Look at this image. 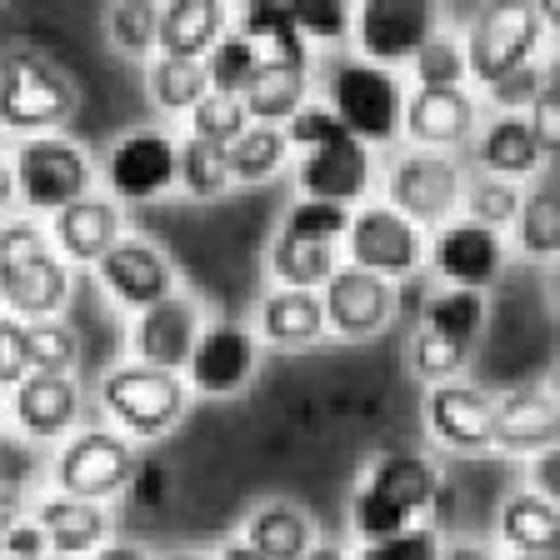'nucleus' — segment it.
<instances>
[{
	"mask_svg": "<svg viewBox=\"0 0 560 560\" xmlns=\"http://www.w3.org/2000/svg\"><path fill=\"white\" fill-rule=\"evenodd\" d=\"M435 511H441V476L416 451L375 455L371 470L361 476V490L350 495V525H355L361 546L400 536Z\"/></svg>",
	"mask_w": 560,
	"mask_h": 560,
	"instance_id": "1",
	"label": "nucleus"
},
{
	"mask_svg": "<svg viewBox=\"0 0 560 560\" xmlns=\"http://www.w3.org/2000/svg\"><path fill=\"white\" fill-rule=\"evenodd\" d=\"M75 81L50 50L11 46L0 50V126L31 136H56L75 110Z\"/></svg>",
	"mask_w": 560,
	"mask_h": 560,
	"instance_id": "2",
	"label": "nucleus"
},
{
	"mask_svg": "<svg viewBox=\"0 0 560 560\" xmlns=\"http://www.w3.org/2000/svg\"><path fill=\"white\" fill-rule=\"evenodd\" d=\"M70 295V270L56 256L46 225L5 221L0 225V305L15 320H56Z\"/></svg>",
	"mask_w": 560,
	"mask_h": 560,
	"instance_id": "3",
	"label": "nucleus"
},
{
	"mask_svg": "<svg viewBox=\"0 0 560 560\" xmlns=\"http://www.w3.org/2000/svg\"><path fill=\"white\" fill-rule=\"evenodd\" d=\"M556 21V5H525V0H501L470 21V31L460 35L466 50V75L495 85L511 70L536 66V50L546 46V31Z\"/></svg>",
	"mask_w": 560,
	"mask_h": 560,
	"instance_id": "4",
	"label": "nucleus"
},
{
	"mask_svg": "<svg viewBox=\"0 0 560 560\" xmlns=\"http://www.w3.org/2000/svg\"><path fill=\"white\" fill-rule=\"evenodd\" d=\"M101 406L126 435L136 441H161L190 406V385L171 371L151 365H116L101 381Z\"/></svg>",
	"mask_w": 560,
	"mask_h": 560,
	"instance_id": "5",
	"label": "nucleus"
},
{
	"mask_svg": "<svg viewBox=\"0 0 560 560\" xmlns=\"http://www.w3.org/2000/svg\"><path fill=\"white\" fill-rule=\"evenodd\" d=\"M11 175H15V200L31 210H46V215L85 200L91 196V180H95L85 151L66 136L21 140L11 155Z\"/></svg>",
	"mask_w": 560,
	"mask_h": 560,
	"instance_id": "6",
	"label": "nucleus"
},
{
	"mask_svg": "<svg viewBox=\"0 0 560 560\" xmlns=\"http://www.w3.org/2000/svg\"><path fill=\"white\" fill-rule=\"evenodd\" d=\"M400 105H406V91L390 70L365 66V60H350V66L336 70L330 81V116L346 130L350 140H361L365 151L371 145H385V140L400 136Z\"/></svg>",
	"mask_w": 560,
	"mask_h": 560,
	"instance_id": "7",
	"label": "nucleus"
},
{
	"mask_svg": "<svg viewBox=\"0 0 560 560\" xmlns=\"http://www.w3.org/2000/svg\"><path fill=\"white\" fill-rule=\"evenodd\" d=\"M130 476H136V455H130L126 435L116 431H81L70 435L56 455V486L70 501L101 505L110 495H120L130 486Z\"/></svg>",
	"mask_w": 560,
	"mask_h": 560,
	"instance_id": "8",
	"label": "nucleus"
},
{
	"mask_svg": "<svg viewBox=\"0 0 560 560\" xmlns=\"http://www.w3.org/2000/svg\"><path fill=\"white\" fill-rule=\"evenodd\" d=\"M460 171L441 151H406L385 175V200L410 225H445L460 210Z\"/></svg>",
	"mask_w": 560,
	"mask_h": 560,
	"instance_id": "9",
	"label": "nucleus"
},
{
	"mask_svg": "<svg viewBox=\"0 0 560 560\" xmlns=\"http://www.w3.org/2000/svg\"><path fill=\"white\" fill-rule=\"evenodd\" d=\"M435 35V11L425 0H365L350 11V40L361 46L365 66H400Z\"/></svg>",
	"mask_w": 560,
	"mask_h": 560,
	"instance_id": "10",
	"label": "nucleus"
},
{
	"mask_svg": "<svg viewBox=\"0 0 560 560\" xmlns=\"http://www.w3.org/2000/svg\"><path fill=\"white\" fill-rule=\"evenodd\" d=\"M346 250H350V266L365 270V276L400 280L420 266L425 235H420L406 215H396L390 206H361V210H350Z\"/></svg>",
	"mask_w": 560,
	"mask_h": 560,
	"instance_id": "11",
	"label": "nucleus"
},
{
	"mask_svg": "<svg viewBox=\"0 0 560 560\" xmlns=\"http://www.w3.org/2000/svg\"><path fill=\"white\" fill-rule=\"evenodd\" d=\"M105 186L126 206L165 196L175 186V140L165 130H130L105 155Z\"/></svg>",
	"mask_w": 560,
	"mask_h": 560,
	"instance_id": "12",
	"label": "nucleus"
},
{
	"mask_svg": "<svg viewBox=\"0 0 560 560\" xmlns=\"http://www.w3.org/2000/svg\"><path fill=\"white\" fill-rule=\"evenodd\" d=\"M95 270H101L105 295L116 305H126V311H151L165 295H175V270L165 260V250L140 241V235H120Z\"/></svg>",
	"mask_w": 560,
	"mask_h": 560,
	"instance_id": "13",
	"label": "nucleus"
},
{
	"mask_svg": "<svg viewBox=\"0 0 560 560\" xmlns=\"http://www.w3.org/2000/svg\"><path fill=\"white\" fill-rule=\"evenodd\" d=\"M425 256H431L435 276L451 280V291H486L505 266V241L501 231H486V225L445 221L425 241Z\"/></svg>",
	"mask_w": 560,
	"mask_h": 560,
	"instance_id": "14",
	"label": "nucleus"
},
{
	"mask_svg": "<svg viewBox=\"0 0 560 560\" xmlns=\"http://www.w3.org/2000/svg\"><path fill=\"white\" fill-rule=\"evenodd\" d=\"M320 311H326V330H336L340 340H371L390 326V315H396V291H390V280L346 266L326 280Z\"/></svg>",
	"mask_w": 560,
	"mask_h": 560,
	"instance_id": "15",
	"label": "nucleus"
},
{
	"mask_svg": "<svg viewBox=\"0 0 560 560\" xmlns=\"http://www.w3.org/2000/svg\"><path fill=\"white\" fill-rule=\"evenodd\" d=\"M371 151H365L361 140H326V145H315V151H301V200H326V206H346L350 200H361L371 190Z\"/></svg>",
	"mask_w": 560,
	"mask_h": 560,
	"instance_id": "16",
	"label": "nucleus"
},
{
	"mask_svg": "<svg viewBox=\"0 0 560 560\" xmlns=\"http://www.w3.org/2000/svg\"><path fill=\"white\" fill-rule=\"evenodd\" d=\"M196 340H200L196 301H186V295H165L161 305L140 311L130 346H136V365L180 375L186 371V361H190V350H196Z\"/></svg>",
	"mask_w": 560,
	"mask_h": 560,
	"instance_id": "17",
	"label": "nucleus"
},
{
	"mask_svg": "<svg viewBox=\"0 0 560 560\" xmlns=\"http://www.w3.org/2000/svg\"><path fill=\"white\" fill-rule=\"evenodd\" d=\"M256 375V336L245 326H210L200 330L186 361V385L200 396H235Z\"/></svg>",
	"mask_w": 560,
	"mask_h": 560,
	"instance_id": "18",
	"label": "nucleus"
},
{
	"mask_svg": "<svg viewBox=\"0 0 560 560\" xmlns=\"http://www.w3.org/2000/svg\"><path fill=\"white\" fill-rule=\"evenodd\" d=\"M400 126L416 140V151H451L460 140L476 136V101L466 95V85L455 91H410L400 105Z\"/></svg>",
	"mask_w": 560,
	"mask_h": 560,
	"instance_id": "19",
	"label": "nucleus"
},
{
	"mask_svg": "<svg viewBox=\"0 0 560 560\" xmlns=\"http://www.w3.org/2000/svg\"><path fill=\"white\" fill-rule=\"evenodd\" d=\"M490 445L505 455L556 451V400L546 390H530V385L490 400Z\"/></svg>",
	"mask_w": 560,
	"mask_h": 560,
	"instance_id": "20",
	"label": "nucleus"
},
{
	"mask_svg": "<svg viewBox=\"0 0 560 560\" xmlns=\"http://www.w3.org/2000/svg\"><path fill=\"white\" fill-rule=\"evenodd\" d=\"M11 420L15 431L31 435V441H60V435L75 431L81 420V390L70 375H25L11 390Z\"/></svg>",
	"mask_w": 560,
	"mask_h": 560,
	"instance_id": "21",
	"label": "nucleus"
},
{
	"mask_svg": "<svg viewBox=\"0 0 560 560\" xmlns=\"http://www.w3.org/2000/svg\"><path fill=\"white\" fill-rule=\"evenodd\" d=\"M425 425L441 445L451 451H490V400L486 390L466 381H445L431 385V400H425Z\"/></svg>",
	"mask_w": 560,
	"mask_h": 560,
	"instance_id": "22",
	"label": "nucleus"
},
{
	"mask_svg": "<svg viewBox=\"0 0 560 560\" xmlns=\"http://www.w3.org/2000/svg\"><path fill=\"white\" fill-rule=\"evenodd\" d=\"M50 245H56L60 260H75V266H101V256L120 241V206L116 200H75V206L56 210L50 215Z\"/></svg>",
	"mask_w": 560,
	"mask_h": 560,
	"instance_id": "23",
	"label": "nucleus"
},
{
	"mask_svg": "<svg viewBox=\"0 0 560 560\" xmlns=\"http://www.w3.org/2000/svg\"><path fill=\"white\" fill-rule=\"evenodd\" d=\"M231 11L221 0H171L155 15V56L175 60H206L210 46L225 35Z\"/></svg>",
	"mask_w": 560,
	"mask_h": 560,
	"instance_id": "24",
	"label": "nucleus"
},
{
	"mask_svg": "<svg viewBox=\"0 0 560 560\" xmlns=\"http://www.w3.org/2000/svg\"><path fill=\"white\" fill-rule=\"evenodd\" d=\"M46 536L50 556L60 560H75V556H95L105 546V530H110V515L105 505H91V501H70V495H46L35 505L31 515Z\"/></svg>",
	"mask_w": 560,
	"mask_h": 560,
	"instance_id": "25",
	"label": "nucleus"
},
{
	"mask_svg": "<svg viewBox=\"0 0 560 560\" xmlns=\"http://www.w3.org/2000/svg\"><path fill=\"white\" fill-rule=\"evenodd\" d=\"M480 165H486V175H495V180H530V175L546 171V151H540V140L530 136V126H525V116H495L486 126V136H480Z\"/></svg>",
	"mask_w": 560,
	"mask_h": 560,
	"instance_id": "26",
	"label": "nucleus"
},
{
	"mask_svg": "<svg viewBox=\"0 0 560 560\" xmlns=\"http://www.w3.org/2000/svg\"><path fill=\"white\" fill-rule=\"evenodd\" d=\"M305 85L311 81H305L301 66H280V60L260 56L256 75H250V85H245V95H241L250 126H280V120H291L305 105Z\"/></svg>",
	"mask_w": 560,
	"mask_h": 560,
	"instance_id": "27",
	"label": "nucleus"
},
{
	"mask_svg": "<svg viewBox=\"0 0 560 560\" xmlns=\"http://www.w3.org/2000/svg\"><path fill=\"white\" fill-rule=\"evenodd\" d=\"M245 546L260 560H305L311 556V515L291 501H270L245 521Z\"/></svg>",
	"mask_w": 560,
	"mask_h": 560,
	"instance_id": "28",
	"label": "nucleus"
},
{
	"mask_svg": "<svg viewBox=\"0 0 560 560\" xmlns=\"http://www.w3.org/2000/svg\"><path fill=\"white\" fill-rule=\"evenodd\" d=\"M235 21H241V35H245V40H250V46H256L266 60H280V66L311 70V46H305L301 31H295L291 5H280V0H250V5H245Z\"/></svg>",
	"mask_w": 560,
	"mask_h": 560,
	"instance_id": "29",
	"label": "nucleus"
},
{
	"mask_svg": "<svg viewBox=\"0 0 560 560\" xmlns=\"http://www.w3.org/2000/svg\"><path fill=\"white\" fill-rule=\"evenodd\" d=\"M260 336L276 340V346H311V340L326 336V311H320V295L315 291H276L260 301Z\"/></svg>",
	"mask_w": 560,
	"mask_h": 560,
	"instance_id": "30",
	"label": "nucleus"
},
{
	"mask_svg": "<svg viewBox=\"0 0 560 560\" xmlns=\"http://www.w3.org/2000/svg\"><path fill=\"white\" fill-rule=\"evenodd\" d=\"M480 330H486V295L480 291H441L425 301L420 336H431V340H441V346H455L470 355Z\"/></svg>",
	"mask_w": 560,
	"mask_h": 560,
	"instance_id": "31",
	"label": "nucleus"
},
{
	"mask_svg": "<svg viewBox=\"0 0 560 560\" xmlns=\"http://www.w3.org/2000/svg\"><path fill=\"white\" fill-rule=\"evenodd\" d=\"M501 536L511 546V556H546L560 540V511L556 501H546L540 490H521L511 495L501 511Z\"/></svg>",
	"mask_w": 560,
	"mask_h": 560,
	"instance_id": "32",
	"label": "nucleus"
},
{
	"mask_svg": "<svg viewBox=\"0 0 560 560\" xmlns=\"http://www.w3.org/2000/svg\"><path fill=\"white\" fill-rule=\"evenodd\" d=\"M336 245L326 241H305V235L280 231L270 241V276L285 285V291H315L336 276Z\"/></svg>",
	"mask_w": 560,
	"mask_h": 560,
	"instance_id": "33",
	"label": "nucleus"
},
{
	"mask_svg": "<svg viewBox=\"0 0 560 560\" xmlns=\"http://www.w3.org/2000/svg\"><path fill=\"white\" fill-rule=\"evenodd\" d=\"M151 101L161 105L165 116H190L200 101L210 95V81H206V60H175V56H155L151 60Z\"/></svg>",
	"mask_w": 560,
	"mask_h": 560,
	"instance_id": "34",
	"label": "nucleus"
},
{
	"mask_svg": "<svg viewBox=\"0 0 560 560\" xmlns=\"http://www.w3.org/2000/svg\"><path fill=\"white\" fill-rule=\"evenodd\" d=\"M285 155H291L285 130H280V126H250L231 145V151H225V165H231V180L256 186V180H270V175L285 165Z\"/></svg>",
	"mask_w": 560,
	"mask_h": 560,
	"instance_id": "35",
	"label": "nucleus"
},
{
	"mask_svg": "<svg viewBox=\"0 0 560 560\" xmlns=\"http://www.w3.org/2000/svg\"><path fill=\"white\" fill-rule=\"evenodd\" d=\"M515 245H521L525 256H540L550 260L560 245V200H556V186H540L536 196H525L521 210H515Z\"/></svg>",
	"mask_w": 560,
	"mask_h": 560,
	"instance_id": "36",
	"label": "nucleus"
},
{
	"mask_svg": "<svg viewBox=\"0 0 560 560\" xmlns=\"http://www.w3.org/2000/svg\"><path fill=\"white\" fill-rule=\"evenodd\" d=\"M175 180L190 190L196 200H215L231 186V165H225L221 145H206V140L186 136V145H175Z\"/></svg>",
	"mask_w": 560,
	"mask_h": 560,
	"instance_id": "37",
	"label": "nucleus"
},
{
	"mask_svg": "<svg viewBox=\"0 0 560 560\" xmlns=\"http://www.w3.org/2000/svg\"><path fill=\"white\" fill-rule=\"evenodd\" d=\"M260 66V50L245 40L241 31H225L215 46H210L206 56V81L215 95H245V85H250V75H256Z\"/></svg>",
	"mask_w": 560,
	"mask_h": 560,
	"instance_id": "38",
	"label": "nucleus"
},
{
	"mask_svg": "<svg viewBox=\"0 0 560 560\" xmlns=\"http://www.w3.org/2000/svg\"><path fill=\"white\" fill-rule=\"evenodd\" d=\"M410 70H416V91H455L466 81V50H460V35L435 31L425 46L410 56Z\"/></svg>",
	"mask_w": 560,
	"mask_h": 560,
	"instance_id": "39",
	"label": "nucleus"
},
{
	"mask_svg": "<svg viewBox=\"0 0 560 560\" xmlns=\"http://www.w3.org/2000/svg\"><path fill=\"white\" fill-rule=\"evenodd\" d=\"M25 355H31V375H70V365L81 355V340L60 320H25Z\"/></svg>",
	"mask_w": 560,
	"mask_h": 560,
	"instance_id": "40",
	"label": "nucleus"
},
{
	"mask_svg": "<svg viewBox=\"0 0 560 560\" xmlns=\"http://www.w3.org/2000/svg\"><path fill=\"white\" fill-rule=\"evenodd\" d=\"M245 130H250V116H245L241 95H215V91H210L206 101L190 110V136L206 140V145H221V151H231Z\"/></svg>",
	"mask_w": 560,
	"mask_h": 560,
	"instance_id": "41",
	"label": "nucleus"
},
{
	"mask_svg": "<svg viewBox=\"0 0 560 560\" xmlns=\"http://www.w3.org/2000/svg\"><path fill=\"white\" fill-rule=\"evenodd\" d=\"M521 190L511 180H495V175H480L476 186L460 190V210H466L470 225H486V231H501V225L515 221V210H521Z\"/></svg>",
	"mask_w": 560,
	"mask_h": 560,
	"instance_id": "42",
	"label": "nucleus"
},
{
	"mask_svg": "<svg viewBox=\"0 0 560 560\" xmlns=\"http://www.w3.org/2000/svg\"><path fill=\"white\" fill-rule=\"evenodd\" d=\"M155 15H161V5H145V0L110 5V15H105V25H110V40H116L126 56L155 50Z\"/></svg>",
	"mask_w": 560,
	"mask_h": 560,
	"instance_id": "43",
	"label": "nucleus"
},
{
	"mask_svg": "<svg viewBox=\"0 0 560 560\" xmlns=\"http://www.w3.org/2000/svg\"><path fill=\"white\" fill-rule=\"evenodd\" d=\"M346 225H350V210H346V206H326V200H295L291 215H285V225H280V231L305 235V241H326V245H336L340 235H346Z\"/></svg>",
	"mask_w": 560,
	"mask_h": 560,
	"instance_id": "44",
	"label": "nucleus"
},
{
	"mask_svg": "<svg viewBox=\"0 0 560 560\" xmlns=\"http://www.w3.org/2000/svg\"><path fill=\"white\" fill-rule=\"evenodd\" d=\"M291 21L301 31V40H346L350 35V11L340 0H311V5H291Z\"/></svg>",
	"mask_w": 560,
	"mask_h": 560,
	"instance_id": "45",
	"label": "nucleus"
},
{
	"mask_svg": "<svg viewBox=\"0 0 560 560\" xmlns=\"http://www.w3.org/2000/svg\"><path fill=\"white\" fill-rule=\"evenodd\" d=\"M435 556H441V540H435L431 525H410V530H400V536H390V540L361 546L355 560H435Z\"/></svg>",
	"mask_w": 560,
	"mask_h": 560,
	"instance_id": "46",
	"label": "nucleus"
},
{
	"mask_svg": "<svg viewBox=\"0 0 560 560\" xmlns=\"http://www.w3.org/2000/svg\"><path fill=\"white\" fill-rule=\"evenodd\" d=\"M550 75L540 66H521V70H511L505 81H495V85H486L490 91V101L501 105V116H525L530 110V101L540 95V85H546Z\"/></svg>",
	"mask_w": 560,
	"mask_h": 560,
	"instance_id": "47",
	"label": "nucleus"
},
{
	"mask_svg": "<svg viewBox=\"0 0 560 560\" xmlns=\"http://www.w3.org/2000/svg\"><path fill=\"white\" fill-rule=\"evenodd\" d=\"M340 136H346V130L336 126V116H330L326 105H311V101H305L301 110L285 120V140H291L295 151H315V145H326V140H340Z\"/></svg>",
	"mask_w": 560,
	"mask_h": 560,
	"instance_id": "48",
	"label": "nucleus"
},
{
	"mask_svg": "<svg viewBox=\"0 0 560 560\" xmlns=\"http://www.w3.org/2000/svg\"><path fill=\"white\" fill-rule=\"evenodd\" d=\"M50 546L40 536L35 521H21V515H0V560H46Z\"/></svg>",
	"mask_w": 560,
	"mask_h": 560,
	"instance_id": "49",
	"label": "nucleus"
},
{
	"mask_svg": "<svg viewBox=\"0 0 560 560\" xmlns=\"http://www.w3.org/2000/svg\"><path fill=\"white\" fill-rule=\"evenodd\" d=\"M25 375H31V355H25V320L0 315V385L15 390Z\"/></svg>",
	"mask_w": 560,
	"mask_h": 560,
	"instance_id": "50",
	"label": "nucleus"
},
{
	"mask_svg": "<svg viewBox=\"0 0 560 560\" xmlns=\"http://www.w3.org/2000/svg\"><path fill=\"white\" fill-rule=\"evenodd\" d=\"M525 126H530V136L540 140L546 161H556V155H560V105H556V81L540 85V95L530 101V110H525Z\"/></svg>",
	"mask_w": 560,
	"mask_h": 560,
	"instance_id": "51",
	"label": "nucleus"
},
{
	"mask_svg": "<svg viewBox=\"0 0 560 560\" xmlns=\"http://www.w3.org/2000/svg\"><path fill=\"white\" fill-rule=\"evenodd\" d=\"M435 560H495V556L486 546H476V540H455V546H441Z\"/></svg>",
	"mask_w": 560,
	"mask_h": 560,
	"instance_id": "52",
	"label": "nucleus"
},
{
	"mask_svg": "<svg viewBox=\"0 0 560 560\" xmlns=\"http://www.w3.org/2000/svg\"><path fill=\"white\" fill-rule=\"evenodd\" d=\"M85 560H151L140 546H101L95 556H85Z\"/></svg>",
	"mask_w": 560,
	"mask_h": 560,
	"instance_id": "53",
	"label": "nucleus"
},
{
	"mask_svg": "<svg viewBox=\"0 0 560 560\" xmlns=\"http://www.w3.org/2000/svg\"><path fill=\"white\" fill-rule=\"evenodd\" d=\"M11 200H15V175H11V161L0 155V210L11 206Z\"/></svg>",
	"mask_w": 560,
	"mask_h": 560,
	"instance_id": "54",
	"label": "nucleus"
},
{
	"mask_svg": "<svg viewBox=\"0 0 560 560\" xmlns=\"http://www.w3.org/2000/svg\"><path fill=\"white\" fill-rule=\"evenodd\" d=\"M215 560H260V556H256V550H250V546H245V540H231V546H225Z\"/></svg>",
	"mask_w": 560,
	"mask_h": 560,
	"instance_id": "55",
	"label": "nucleus"
},
{
	"mask_svg": "<svg viewBox=\"0 0 560 560\" xmlns=\"http://www.w3.org/2000/svg\"><path fill=\"white\" fill-rule=\"evenodd\" d=\"M305 560H350L346 550H336V546H311V556Z\"/></svg>",
	"mask_w": 560,
	"mask_h": 560,
	"instance_id": "56",
	"label": "nucleus"
},
{
	"mask_svg": "<svg viewBox=\"0 0 560 560\" xmlns=\"http://www.w3.org/2000/svg\"><path fill=\"white\" fill-rule=\"evenodd\" d=\"M5 501H11V486H5V480H0V515H5Z\"/></svg>",
	"mask_w": 560,
	"mask_h": 560,
	"instance_id": "57",
	"label": "nucleus"
},
{
	"mask_svg": "<svg viewBox=\"0 0 560 560\" xmlns=\"http://www.w3.org/2000/svg\"><path fill=\"white\" fill-rule=\"evenodd\" d=\"M511 560H560L556 550H546V556H511Z\"/></svg>",
	"mask_w": 560,
	"mask_h": 560,
	"instance_id": "58",
	"label": "nucleus"
},
{
	"mask_svg": "<svg viewBox=\"0 0 560 560\" xmlns=\"http://www.w3.org/2000/svg\"><path fill=\"white\" fill-rule=\"evenodd\" d=\"M171 560H206V556H190V550H186V556H171Z\"/></svg>",
	"mask_w": 560,
	"mask_h": 560,
	"instance_id": "59",
	"label": "nucleus"
}]
</instances>
